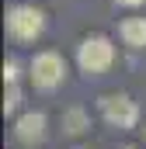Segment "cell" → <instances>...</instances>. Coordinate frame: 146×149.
I'll list each match as a JSON object with an SVG mask.
<instances>
[{"instance_id": "8992f818", "label": "cell", "mask_w": 146, "mask_h": 149, "mask_svg": "<svg viewBox=\"0 0 146 149\" xmlns=\"http://www.w3.org/2000/svg\"><path fill=\"white\" fill-rule=\"evenodd\" d=\"M118 38L129 49H146V17H122L118 21Z\"/></svg>"}, {"instance_id": "52a82bcc", "label": "cell", "mask_w": 146, "mask_h": 149, "mask_svg": "<svg viewBox=\"0 0 146 149\" xmlns=\"http://www.w3.org/2000/svg\"><path fill=\"white\" fill-rule=\"evenodd\" d=\"M91 132V114L84 111V108H66L63 111V135L66 139H80V135H87Z\"/></svg>"}, {"instance_id": "8fae6325", "label": "cell", "mask_w": 146, "mask_h": 149, "mask_svg": "<svg viewBox=\"0 0 146 149\" xmlns=\"http://www.w3.org/2000/svg\"><path fill=\"white\" fill-rule=\"evenodd\" d=\"M118 149H136V146H118Z\"/></svg>"}, {"instance_id": "ba28073f", "label": "cell", "mask_w": 146, "mask_h": 149, "mask_svg": "<svg viewBox=\"0 0 146 149\" xmlns=\"http://www.w3.org/2000/svg\"><path fill=\"white\" fill-rule=\"evenodd\" d=\"M25 104V87L21 83H4V114H18Z\"/></svg>"}, {"instance_id": "6da1fadb", "label": "cell", "mask_w": 146, "mask_h": 149, "mask_svg": "<svg viewBox=\"0 0 146 149\" xmlns=\"http://www.w3.org/2000/svg\"><path fill=\"white\" fill-rule=\"evenodd\" d=\"M45 10L35 3H11L4 14V31L14 45H35L45 35Z\"/></svg>"}, {"instance_id": "5b68a950", "label": "cell", "mask_w": 146, "mask_h": 149, "mask_svg": "<svg viewBox=\"0 0 146 149\" xmlns=\"http://www.w3.org/2000/svg\"><path fill=\"white\" fill-rule=\"evenodd\" d=\"M14 139L25 149H38L49 139V118L42 111H21L14 118Z\"/></svg>"}, {"instance_id": "30bf717a", "label": "cell", "mask_w": 146, "mask_h": 149, "mask_svg": "<svg viewBox=\"0 0 146 149\" xmlns=\"http://www.w3.org/2000/svg\"><path fill=\"white\" fill-rule=\"evenodd\" d=\"M115 7H129V10H136V7H143L146 0H111Z\"/></svg>"}, {"instance_id": "9c48e42d", "label": "cell", "mask_w": 146, "mask_h": 149, "mask_svg": "<svg viewBox=\"0 0 146 149\" xmlns=\"http://www.w3.org/2000/svg\"><path fill=\"white\" fill-rule=\"evenodd\" d=\"M21 63L18 59H4V83H21Z\"/></svg>"}, {"instance_id": "7c38bea8", "label": "cell", "mask_w": 146, "mask_h": 149, "mask_svg": "<svg viewBox=\"0 0 146 149\" xmlns=\"http://www.w3.org/2000/svg\"><path fill=\"white\" fill-rule=\"evenodd\" d=\"M143 132H146V128H143Z\"/></svg>"}, {"instance_id": "277c9868", "label": "cell", "mask_w": 146, "mask_h": 149, "mask_svg": "<svg viewBox=\"0 0 146 149\" xmlns=\"http://www.w3.org/2000/svg\"><path fill=\"white\" fill-rule=\"evenodd\" d=\"M66 59H63V52H56V49H42L32 56V63H28V83L35 87L38 94H52V90H59L63 83H66Z\"/></svg>"}, {"instance_id": "7a4b0ae2", "label": "cell", "mask_w": 146, "mask_h": 149, "mask_svg": "<svg viewBox=\"0 0 146 149\" xmlns=\"http://www.w3.org/2000/svg\"><path fill=\"white\" fill-rule=\"evenodd\" d=\"M115 59H118V52H115V42L108 35H101V31H94V35H84L80 38V45H77V70L87 76H105L115 66Z\"/></svg>"}, {"instance_id": "3957f363", "label": "cell", "mask_w": 146, "mask_h": 149, "mask_svg": "<svg viewBox=\"0 0 146 149\" xmlns=\"http://www.w3.org/2000/svg\"><path fill=\"white\" fill-rule=\"evenodd\" d=\"M98 114L108 128H118V132H132L139 121H143V108L132 94H122V90H111V94H101L98 97Z\"/></svg>"}]
</instances>
